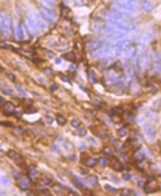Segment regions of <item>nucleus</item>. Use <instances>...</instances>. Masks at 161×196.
I'll return each mask as SVG.
<instances>
[{
	"label": "nucleus",
	"instance_id": "34",
	"mask_svg": "<svg viewBox=\"0 0 161 196\" xmlns=\"http://www.w3.org/2000/svg\"><path fill=\"white\" fill-rule=\"evenodd\" d=\"M3 71H4V69H3V66L0 64V73H3Z\"/></svg>",
	"mask_w": 161,
	"mask_h": 196
},
{
	"label": "nucleus",
	"instance_id": "23",
	"mask_svg": "<svg viewBox=\"0 0 161 196\" xmlns=\"http://www.w3.org/2000/svg\"><path fill=\"white\" fill-rule=\"evenodd\" d=\"M6 76H7V78H10L13 82H17V78H15L14 74H11V73H6Z\"/></svg>",
	"mask_w": 161,
	"mask_h": 196
},
{
	"label": "nucleus",
	"instance_id": "28",
	"mask_svg": "<svg viewBox=\"0 0 161 196\" xmlns=\"http://www.w3.org/2000/svg\"><path fill=\"white\" fill-rule=\"evenodd\" d=\"M4 102H6V99H4V97H3V96L0 95V107H1V106L4 104Z\"/></svg>",
	"mask_w": 161,
	"mask_h": 196
},
{
	"label": "nucleus",
	"instance_id": "12",
	"mask_svg": "<svg viewBox=\"0 0 161 196\" xmlns=\"http://www.w3.org/2000/svg\"><path fill=\"white\" fill-rule=\"evenodd\" d=\"M134 159H135L136 162H139V160H145V154H143L142 151H139V148L135 149V151H134Z\"/></svg>",
	"mask_w": 161,
	"mask_h": 196
},
{
	"label": "nucleus",
	"instance_id": "3",
	"mask_svg": "<svg viewBox=\"0 0 161 196\" xmlns=\"http://www.w3.org/2000/svg\"><path fill=\"white\" fill-rule=\"evenodd\" d=\"M107 165L110 166V169H112V170H114V172H123L124 169H125L124 163L120 160V159H117V158H112V157H110V159H109V163H107Z\"/></svg>",
	"mask_w": 161,
	"mask_h": 196
},
{
	"label": "nucleus",
	"instance_id": "33",
	"mask_svg": "<svg viewBox=\"0 0 161 196\" xmlns=\"http://www.w3.org/2000/svg\"><path fill=\"white\" fill-rule=\"evenodd\" d=\"M46 122H47V124H51L53 121H51V118H50V117H46Z\"/></svg>",
	"mask_w": 161,
	"mask_h": 196
},
{
	"label": "nucleus",
	"instance_id": "16",
	"mask_svg": "<svg viewBox=\"0 0 161 196\" xmlns=\"http://www.w3.org/2000/svg\"><path fill=\"white\" fill-rule=\"evenodd\" d=\"M117 134H118V137H125V136L128 134V128H127V126H121V128L118 129Z\"/></svg>",
	"mask_w": 161,
	"mask_h": 196
},
{
	"label": "nucleus",
	"instance_id": "30",
	"mask_svg": "<svg viewBox=\"0 0 161 196\" xmlns=\"http://www.w3.org/2000/svg\"><path fill=\"white\" fill-rule=\"evenodd\" d=\"M68 195H75V196H77L79 193H77V192H75V191H69V192H68Z\"/></svg>",
	"mask_w": 161,
	"mask_h": 196
},
{
	"label": "nucleus",
	"instance_id": "32",
	"mask_svg": "<svg viewBox=\"0 0 161 196\" xmlns=\"http://www.w3.org/2000/svg\"><path fill=\"white\" fill-rule=\"evenodd\" d=\"M46 54H47V56H48V58L54 56V54H53V52H50V51H46Z\"/></svg>",
	"mask_w": 161,
	"mask_h": 196
},
{
	"label": "nucleus",
	"instance_id": "9",
	"mask_svg": "<svg viewBox=\"0 0 161 196\" xmlns=\"http://www.w3.org/2000/svg\"><path fill=\"white\" fill-rule=\"evenodd\" d=\"M40 184H41L43 187H50V185L53 184V178H51V177H47V176H41V177H40Z\"/></svg>",
	"mask_w": 161,
	"mask_h": 196
},
{
	"label": "nucleus",
	"instance_id": "27",
	"mask_svg": "<svg viewBox=\"0 0 161 196\" xmlns=\"http://www.w3.org/2000/svg\"><path fill=\"white\" fill-rule=\"evenodd\" d=\"M50 89H51V92H55V91H58V85H55V84H53Z\"/></svg>",
	"mask_w": 161,
	"mask_h": 196
},
{
	"label": "nucleus",
	"instance_id": "31",
	"mask_svg": "<svg viewBox=\"0 0 161 196\" xmlns=\"http://www.w3.org/2000/svg\"><path fill=\"white\" fill-rule=\"evenodd\" d=\"M123 178H124V180H130V178H131V174H124Z\"/></svg>",
	"mask_w": 161,
	"mask_h": 196
},
{
	"label": "nucleus",
	"instance_id": "13",
	"mask_svg": "<svg viewBox=\"0 0 161 196\" xmlns=\"http://www.w3.org/2000/svg\"><path fill=\"white\" fill-rule=\"evenodd\" d=\"M87 181L91 184V185H96L98 184V177L95 174H87Z\"/></svg>",
	"mask_w": 161,
	"mask_h": 196
},
{
	"label": "nucleus",
	"instance_id": "10",
	"mask_svg": "<svg viewBox=\"0 0 161 196\" xmlns=\"http://www.w3.org/2000/svg\"><path fill=\"white\" fill-rule=\"evenodd\" d=\"M55 121L58 122V125H61V126H63V125H66V122H68V119H66V117L65 115H62V114H57L55 115Z\"/></svg>",
	"mask_w": 161,
	"mask_h": 196
},
{
	"label": "nucleus",
	"instance_id": "29",
	"mask_svg": "<svg viewBox=\"0 0 161 196\" xmlns=\"http://www.w3.org/2000/svg\"><path fill=\"white\" fill-rule=\"evenodd\" d=\"M145 184H146V181H139V182H138L139 188H143V187H145Z\"/></svg>",
	"mask_w": 161,
	"mask_h": 196
},
{
	"label": "nucleus",
	"instance_id": "14",
	"mask_svg": "<svg viewBox=\"0 0 161 196\" xmlns=\"http://www.w3.org/2000/svg\"><path fill=\"white\" fill-rule=\"evenodd\" d=\"M63 59L70 61V62H76V54H75V52H68V54H63Z\"/></svg>",
	"mask_w": 161,
	"mask_h": 196
},
{
	"label": "nucleus",
	"instance_id": "8",
	"mask_svg": "<svg viewBox=\"0 0 161 196\" xmlns=\"http://www.w3.org/2000/svg\"><path fill=\"white\" fill-rule=\"evenodd\" d=\"M35 193H36V195H51L53 191H50L47 187H43V185H41V188H39V187L36 188Z\"/></svg>",
	"mask_w": 161,
	"mask_h": 196
},
{
	"label": "nucleus",
	"instance_id": "15",
	"mask_svg": "<svg viewBox=\"0 0 161 196\" xmlns=\"http://www.w3.org/2000/svg\"><path fill=\"white\" fill-rule=\"evenodd\" d=\"M136 169H138L139 172L145 173V172H146V169H147V165H146L143 160H139V162H136Z\"/></svg>",
	"mask_w": 161,
	"mask_h": 196
},
{
	"label": "nucleus",
	"instance_id": "1",
	"mask_svg": "<svg viewBox=\"0 0 161 196\" xmlns=\"http://www.w3.org/2000/svg\"><path fill=\"white\" fill-rule=\"evenodd\" d=\"M33 184L35 185V182L32 180L29 176H21L19 178H18V182H17V185H18V188L22 189V191H28V189L31 188V185Z\"/></svg>",
	"mask_w": 161,
	"mask_h": 196
},
{
	"label": "nucleus",
	"instance_id": "21",
	"mask_svg": "<svg viewBox=\"0 0 161 196\" xmlns=\"http://www.w3.org/2000/svg\"><path fill=\"white\" fill-rule=\"evenodd\" d=\"M118 193L120 195H135V192H132L131 189H120Z\"/></svg>",
	"mask_w": 161,
	"mask_h": 196
},
{
	"label": "nucleus",
	"instance_id": "22",
	"mask_svg": "<svg viewBox=\"0 0 161 196\" xmlns=\"http://www.w3.org/2000/svg\"><path fill=\"white\" fill-rule=\"evenodd\" d=\"M43 71H44V73H46L47 76H53L54 74V71H53V69H51V67H43Z\"/></svg>",
	"mask_w": 161,
	"mask_h": 196
},
{
	"label": "nucleus",
	"instance_id": "24",
	"mask_svg": "<svg viewBox=\"0 0 161 196\" xmlns=\"http://www.w3.org/2000/svg\"><path fill=\"white\" fill-rule=\"evenodd\" d=\"M0 125L6 126V128H14V125H13L11 122H0Z\"/></svg>",
	"mask_w": 161,
	"mask_h": 196
},
{
	"label": "nucleus",
	"instance_id": "25",
	"mask_svg": "<svg viewBox=\"0 0 161 196\" xmlns=\"http://www.w3.org/2000/svg\"><path fill=\"white\" fill-rule=\"evenodd\" d=\"M106 191H109V192H112V193H116V192H117V191H116V189L113 188L112 185H106Z\"/></svg>",
	"mask_w": 161,
	"mask_h": 196
},
{
	"label": "nucleus",
	"instance_id": "20",
	"mask_svg": "<svg viewBox=\"0 0 161 196\" xmlns=\"http://www.w3.org/2000/svg\"><path fill=\"white\" fill-rule=\"evenodd\" d=\"M76 134H77V136H81V137H83V136L87 134V130H85L84 128L79 126V128H76Z\"/></svg>",
	"mask_w": 161,
	"mask_h": 196
},
{
	"label": "nucleus",
	"instance_id": "26",
	"mask_svg": "<svg viewBox=\"0 0 161 196\" xmlns=\"http://www.w3.org/2000/svg\"><path fill=\"white\" fill-rule=\"evenodd\" d=\"M80 173H81V174H84V176H87V174H88L87 167H81V169H80Z\"/></svg>",
	"mask_w": 161,
	"mask_h": 196
},
{
	"label": "nucleus",
	"instance_id": "7",
	"mask_svg": "<svg viewBox=\"0 0 161 196\" xmlns=\"http://www.w3.org/2000/svg\"><path fill=\"white\" fill-rule=\"evenodd\" d=\"M51 185H53V193L55 195H63L66 192L65 187H62L61 184H51Z\"/></svg>",
	"mask_w": 161,
	"mask_h": 196
},
{
	"label": "nucleus",
	"instance_id": "6",
	"mask_svg": "<svg viewBox=\"0 0 161 196\" xmlns=\"http://www.w3.org/2000/svg\"><path fill=\"white\" fill-rule=\"evenodd\" d=\"M7 157L10 158V159H13V160H15V162H19V160L22 159V155H21L18 151H15V149H8Z\"/></svg>",
	"mask_w": 161,
	"mask_h": 196
},
{
	"label": "nucleus",
	"instance_id": "11",
	"mask_svg": "<svg viewBox=\"0 0 161 196\" xmlns=\"http://www.w3.org/2000/svg\"><path fill=\"white\" fill-rule=\"evenodd\" d=\"M103 155L105 157H113L114 155V148L113 147H110V145H105L103 147Z\"/></svg>",
	"mask_w": 161,
	"mask_h": 196
},
{
	"label": "nucleus",
	"instance_id": "19",
	"mask_svg": "<svg viewBox=\"0 0 161 196\" xmlns=\"http://www.w3.org/2000/svg\"><path fill=\"white\" fill-rule=\"evenodd\" d=\"M70 125H72V128H79V126H81V121L80 119H77V118H73V119H70Z\"/></svg>",
	"mask_w": 161,
	"mask_h": 196
},
{
	"label": "nucleus",
	"instance_id": "18",
	"mask_svg": "<svg viewBox=\"0 0 161 196\" xmlns=\"http://www.w3.org/2000/svg\"><path fill=\"white\" fill-rule=\"evenodd\" d=\"M107 163H109V159H107V157H100V158H98V165H100V166H107Z\"/></svg>",
	"mask_w": 161,
	"mask_h": 196
},
{
	"label": "nucleus",
	"instance_id": "2",
	"mask_svg": "<svg viewBox=\"0 0 161 196\" xmlns=\"http://www.w3.org/2000/svg\"><path fill=\"white\" fill-rule=\"evenodd\" d=\"M91 130H92V133L95 134L98 139H100V140H106L107 137H109V132L103 126H92Z\"/></svg>",
	"mask_w": 161,
	"mask_h": 196
},
{
	"label": "nucleus",
	"instance_id": "17",
	"mask_svg": "<svg viewBox=\"0 0 161 196\" xmlns=\"http://www.w3.org/2000/svg\"><path fill=\"white\" fill-rule=\"evenodd\" d=\"M70 178H72V182L75 184V187L76 188H79V189H84V185L81 184V181H79L76 178V177H73V176H70Z\"/></svg>",
	"mask_w": 161,
	"mask_h": 196
},
{
	"label": "nucleus",
	"instance_id": "5",
	"mask_svg": "<svg viewBox=\"0 0 161 196\" xmlns=\"http://www.w3.org/2000/svg\"><path fill=\"white\" fill-rule=\"evenodd\" d=\"M81 163L85 166V167H95L98 165V159L94 157H90V155H81Z\"/></svg>",
	"mask_w": 161,
	"mask_h": 196
},
{
	"label": "nucleus",
	"instance_id": "4",
	"mask_svg": "<svg viewBox=\"0 0 161 196\" xmlns=\"http://www.w3.org/2000/svg\"><path fill=\"white\" fill-rule=\"evenodd\" d=\"M15 107H17V106L13 102H4V104H3L0 109H1V112H3L6 117H11V115L14 114Z\"/></svg>",
	"mask_w": 161,
	"mask_h": 196
}]
</instances>
